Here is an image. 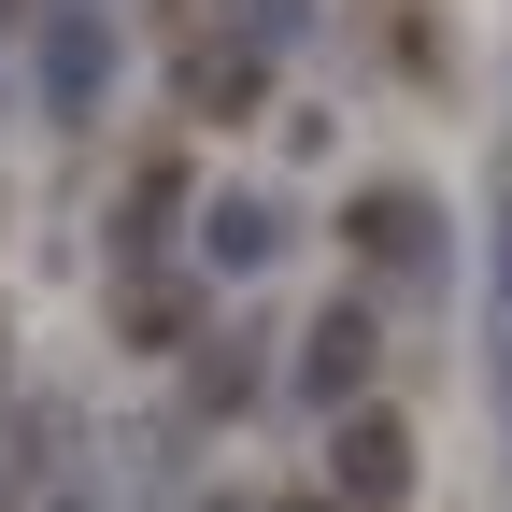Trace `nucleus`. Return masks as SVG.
Returning <instances> with one entry per match:
<instances>
[{
    "mask_svg": "<svg viewBox=\"0 0 512 512\" xmlns=\"http://www.w3.org/2000/svg\"><path fill=\"white\" fill-rule=\"evenodd\" d=\"M399 484H413V441H399V413H342V498H370V512H384Z\"/></svg>",
    "mask_w": 512,
    "mask_h": 512,
    "instance_id": "f257e3e1",
    "label": "nucleus"
}]
</instances>
